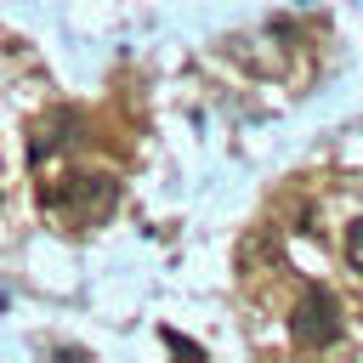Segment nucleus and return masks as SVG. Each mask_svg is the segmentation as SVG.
Segmentation results:
<instances>
[{"mask_svg":"<svg viewBox=\"0 0 363 363\" xmlns=\"http://www.w3.org/2000/svg\"><path fill=\"white\" fill-rule=\"evenodd\" d=\"M40 204H45L51 216L74 221V227H91V221H102V216L119 204V182H113L108 170H74V176L40 187Z\"/></svg>","mask_w":363,"mask_h":363,"instance_id":"f257e3e1","label":"nucleus"},{"mask_svg":"<svg viewBox=\"0 0 363 363\" xmlns=\"http://www.w3.org/2000/svg\"><path fill=\"white\" fill-rule=\"evenodd\" d=\"M289 340L306 346V352H323L340 340V301L329 284H306L295 295V312H289Z\"/></svg>","mask_w":363,"mask_h":363,"instance_id":"f03ea898","label":"nucleus"},{"mask_svg":"<svg viewBox=\"0 0 363 363\" xmlns=\"http://www.w3.org/2000/svg\"><path fill=\"white\" fill-rule=\"evenodd\" d=\"M164 346H170V352H187V357H204V346L187 340V335H176V329H164Z\"/></svg>","mask_w":363,"mask_h":363,"instance_id":"39448f33","label":"nucleus"},{"mask_svg":"<svg viewBox=\"0 0 363 363\" xmlns=\"http://www.w3.org/2000/svg\"><path fill=\"white\" fill-rule=\"evenodd\" d=\"M74 130H79V113H74V108H51L45 119H34V136H28V164H40V159H51L57 147H68V142H74Z\"/></svg>","mask_w":363,"mask_h":363,"instance_id":"7ed1b4c3","label":"nucleus"},{"mask_svg":"<svg viewBox=\"0 0 363 363\" xmlns=\"http://www.w3.org/2000/svg\"><path fill=\"white\" fill-rule=\"evenodd\" d=\"M346 261H352V267L363 272V216H357V221L346 227Z\"/></svg>","mask_w":363,"mask_h":363,"instance_id":"20e7f679","label":"nucleus"}]
</instances>
